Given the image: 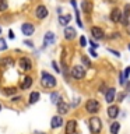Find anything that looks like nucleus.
I'll use <instances>...</instances> for the list:
<instances>
[{
  "instance_id": "1",
  "label": "nucleus",
  "mask_w": 130,
  "mask_h": 134,
  "mask_svg": "<svg viewBox=\"0 0 130 134\" xmlns=\"http://www.w3.org/2000/svg\"><path fill=\"white\" fill-rule=\"evenodd\" d=\"M41 84H42V87L50 90V88L56 87L57 82H56V78H55L50 73H48V71H42L41 73Z\"/></svg>"
},
{
  "instance_id": "2",
  "label": "nucleus",
  "mask_w": 130,
  "mask_h": 134,
  "mask_svg": "<svg viewBox=\"0 0 130 134\" xmlns=\"http://www.w3.org/2000/svg\"><path fill=\"white\" fill-rule=\"evenodd\" d=\"M90 130H91V133H94V134L101 133V130H102V123H101L99 117L92 116L90 119Z\"/></svg>"
},
{
  "instance_id": "3",
  "label": "nucleus",
  "mask_w": 130,
  "mask_h": 134,
  "mask_svg": "<svg viewBox=\"0 0 130 134\" xmlns=\"http://www.w3.org/2000/svg\"><path fill=\"white\" fill-rule=\"evenodd\" d=\"M101 109V105L96 99H88L85 102V110L90 113V115H95Z\"/></svg>"
},
{
  "instance_id": "4",
  "label": "nucleus",
  "mask_w": 130,
  "mask_h": 134,
  "mask_svg": "<svg viewBox=\"0 0 130 134\" xmlns=\"http://www.w3.org/2000/svg\"><path fill=\"white\" fill-rule=\"evenodd\" d=\"M84 75H85V70H84L83 66H73L71 67V77L74 80H83Z\"/></svg>"
},
{
  "instance_id": "5",
  "label": "nucleus",
  "mask_w": 130,
  "mask_h": 134,
  "mask_svg": "<svg viewBox=\"0 0 130 134\" xmlns=\"http://www.w3.org/2000/svg\"><path fill=\"white\" fill-rule=\"evenodd\" d=\"M48 15H49V11H48V8H46V6H44V4H39V6L35 8V17L38 20H44Z\"/></svg>"
},
{
  "instance_id": "6",
  "label": "nucleus",
  "mask_w": 130,
  "mask_h": 134,
  "mask_svg": "<svg viewBox=\"0 0 130 134\" xmlns=\"http://www.w3.org/2000/svg\"><path fill=\"white\" fill-rule=\"evenodd\" d=\"M21 32H23L25 36H31V35H34V32H35V27H34L31 23H24L21 25Z\"/></svg>"
},
{
  "instance_id": "7",
  "label": "nucleus",
  "mask_w": 130,
  "mask_h": 134,
  "mask_svg": "<svg viewBox=\"0 0 130 134\" xmlns=\"http://www.w3.org/2000/svg\"><path fill=\"white\" fill-rule=\"evenodd\" d=\"M18 64H20V69L23 71H29L32 69V63L28 57H21L18 60Z\"/></svg>"
},
{
  "instance_id": "8",
  "label": "nucleus",
  "mask_w": 130,
  "mask_h": 134,
  "mask_svg": "<svg viewBox=\"0 0 130 134\" xmlns=\"http://www.w3.org/2000/svg\"><path fill=\"white\" fill-rule=\"evenodd\" d=\"M55 41H56V35H55L52 31H48L44 36V48H46V46H49V45H53Z\"/></svg>"
},
{
  "instance_id": "9",
  "label": "nucleus",
  "mask_w": 130,
  "mask_h": 134,
  "mask_svg": "<svg viewBox=\"0 0 130 134\" xmlns=\"http://www.w3.org/2000/svg\"><path fill=\"white\" fill-rule=\"evenodd\" d=\"M122 17H123V13L119 8H113L111 11V21L112 23H122Z\"/></svg>"
},
{
  "instance_id": "10",
  "label": "nucleus",
  "mask_w": 130,
  "mask_h": 134,
  "mask_svg": "<svg viewBox=\"0 0 130 134\" xmlns=\"http://www.w3.org/2000/svg\"><path fill=\"white\" fill-rule=\"evenodd\" d=\"M13 66H14V59L13 57L6 56V57L0 59V67H3V69H11Z\"/></svg>"
},
{
  "instance_id": "11",
  "label": "nucleus",
  "mask_w": 130,
  "mask_h": 134,
  "mask_svg": "<svg viewBox=\"0 0 130 134\" xmlns=\"http://www.w3.org/2000/svg\"><path fill=\"white\" fill-rule=\"evenodd\" d=\"M32 77L31 75H25V77H23V80H21V84H20V88L21 90H28L29 87L32 85Z\"/></svg>"
},
{
  "instance_id": "12",
  "label": "nucleus",
  "mask_w": 130,
  "mask_h": 134,
  "mask_svg": "<svg viewBox=\"0 0 130 134\" xmlns=\"http://www.w3.org/2000/svg\"><path fill=\"white\" fill-rule=\"evenodd\" d=\"M75 129H77V121L74 119H71L66 123V134H74Z\"/></svg>"
},
{
  "instance_id": "13",
  "label": "nucleus",
  "mask_w": 130,
  "mask_h": 134,
  "mask_svg": "<svg viewBox=\"0 0 130 134\" xmlns=\"http://www.w3.org/2000/svg\"><path fill=\"white\" fill-rule=\"evenodd\" d=\"M75 36H77V32H75V29L73 27H66L64 28V38L67 41H73Z\"/></svg>"
},
{
  "instance_id": "14",
  "label": "nucleus",
  "mask_w": 130,
  "mask_h": 134,
  "mask_svg": "<svg viewBox=\"0 0 130 134\" xmlns=\"http://www.w3.org/2000/svg\"><path fill=\"white\" fill-rule=\"evenodd\" d=\"M63 123H64V121H63V119H62L60 115L53 116L52 120H50V127H52V129H59V127H62Z\"/></svg>"
},
{
  "instance_id": "15",
  "label": "nucleus",
  "mask_w": 130,
  "mask_h": 134,
  "mask_svg": "<svg viewBox=\"0 0 130 134\" xmlns=\"http://www.w3.org/2000/svg\"><path fill=\"white\" fill-rule=\"evenodd\" d=\"M115 96H116L115 88H109V90H106V92H105V100H106V103H112L113 100H115Z\"/></svg>"
},
{
  "instance_id": "16",
  "label": "nucleus",
  "mask_w": 130,
  "mask_h": 134,
  "mask_svg": "<svg viewBox=\"0 0 130 134\" xmlns=\"http://www.w3.org/2000/svg\"><path fill=\"white\" fill-rule=\"evenodd\" d=\"M69 109H70V106H69V103H66L64 100H62V102H59L57 103V112H59V115H66V113H69Z\"/></svg>"
},
{
  "instance_id": "17",
  "label": "nucleus",
  "mask_w": 130,
  "mask_h": 134,
  "mask_svg": "<svg viewBox=\"0 0 130 134\" xmlns=\"http://www.w3.org/2000/svg\"><path fill=\"white\" fill-rule=\"evenodd\" d=\"M91 35L95 38V39H102V38L105 36L104 35V29L99 28V27H92L91 28Z\"/></svg>"
},
{
  "instance_id": "18",
  "label": "nucleus",
  "mask_w": 130,
  "mask_h": 134,
  "mask_svg": "<svg viewBox=\"0 0 130 134\" xmlns=\"http://www.w3.org/2000/svg\"><path fill=\"white\" fill-rule=\"evenodd\" d=\"M106 112H108V116L111 117V119H116L117 115H119V108H117L116 105H111Z\"/></svg>"
},
{
  "instance_id": "19",
  "label": "nucleus",
  "mask_w": 130,
  "mask_h": 134,
  "mask_svg": "<svg viewBox=\"0 0 130 134\" xmlns=\"http://www.w3.org/2000/svg\"><path fill=\"white\" fill-rule=\"evenodd\" d=\"M123 13V17H122V24L127 25L129 24V15H130V4H126L124 6V11Z\"/></svg>"
},
{
  "instance_id": "20",
  "label": "nucleus",
  "mask_w": 130,
  "mask_h": 134,
  "mask_svg": "<svg viewBox=\"0 0 130 134\" xmlns=\"http://www.w3.org/2000/svg\"><path fill=\"white\" fill-rule=\"evenodd\" d=\"M81 8H83L84 13L90 14V13L92 11V3L90 2V0H83L81 2Z\"/></svg>"
},
{
  "instance_id": "21",
  "label": "nucleus",
  "mask_w": 130,
  "mask_h": 134,
  "mask_svg": "<svg viewBox=\"0 0 130 134\" xmlns=\"http://www.w3.org/2000/svg\"><path fill=\"white\" fill-rule=\"evenodd\" d=\"M39 98H41V94L38 91H34V92H31L29 94V105H34V103H36L38 100H39Z\"/></svg>"
},
{
  "instance_id": "22",
  "label": "nucleus",
  "mask_w": 130,
  "mask_h": 134,
  "mask_svg": "<svg viewBox=\"0 0 130 134\" xmlns=\"http://www.w3.org/2000/svg\"><path fill=\"white\" fill-rule=\"evenodd\" d=\"M71 20V15L70 14H66V15H59V24L63 25V27H67V24L70 23Z\"/></svg>"
},
{
  "instance_id": "23",
  "label": "nucleus",
  "mask_w": 130,
  "mask_h": 134,
  "mask_svg": "<svg viewBox=\"0 0 130 134\" xmlns=\"http://www.w3.org/2000/svg\"><path fill=\"white\" fill-rule=\"evenodd\" d=\"M50 102L55 103V105H57L59 102H62L60 94H59V92H52V94H50Z\"/></svg>"
},
{
  "instance_id": "24",
  "label": "nucleus",
  "mask_w": 130,
  "mask_h": 134,
  "mask_svg": "<svg viewBox=\"0 0 130 134\" xmlns=\"http://www.w3.org/2000/svg\"><path fill=\"white\" fill-rule=\"evenodd\" d=\"M111 134H119L120 131V123H117V121H113V123L111 124Z\"/></svg>"
},
{
  "instance_id": "25",
  "label": "nucleus",
  "mask_w": 130,
  "mask_h": 134,
  "mask_svg": "<svg viewBox=\"0 0 130 134\" xmlns=\"http://www.w3.org/2000/svg\"><path fill=\"white\" fill-rule=\"evenodd\" d=\"M3 94L6 95V96H13V95L17 94V88H14V87H11V88H4V90H3Z\"/></svg>"
},
{
  "instance_id": "26",
  "label": "nucleus",
  "mask_w": 130,
  "mask_h": 134,
  "mask_svg": "<svg viewBox=\"0 0 130 134\" xmlns=\"http://www.w3.org/2000/svg\"><path fill=\"white\" fill-rule=\"evenodd\" d=\"M8 8V4H7V0H0V13L6 11Z\"/></svg>"
},
{
  "instance_id": "27",
  "label": "nucleus",
  "mask_w": 130,
  "mask_h": 134,
  "mask_svg": "<svg viewBox=\"0 0 130 134\" xmlns=\"http://www.w3.org/2000/svg\"><path fill=\"white\" fill-rule=\"evenodd\" d=\"M4 50H7V43L3 38H0V52H4Z\"/></svg>"
},
{
  "instance_id": "28",
  "label": "nucleus",
  "mask_w": 130,
  "mask_h": 134,
  "mask_svg": "<svg viewBox=\"0 0 130 134\" xmlns=\"http://www.w3.org/2000/svg\"><path fill=\"white\" fill-rule=\"evenodd\" d=\"M81 62L84 63L85 67H91V62H90V59H88L87 56H81Z\"/></svg>"
},
{
  "instance_id": "29",
  "label": "nucleus",
  "mask_w": 130,
  "mask_h": 134,
  "mask_svg": "<svg viewBox=\"0 0 130 134\" xmlns=\"http://www.w3.org/2000/svg\"><path fill=\"white\" fill-rule=\"evenodd\" d=\"M52 67H53V70L55 71H56V73H60V67H59V64H57V63L56 62H52Z\"/></svg>"
},
{
  "instance_id": "30",
  "label": "nucleus",
  "mask_w": 130,
  "mask_h": 134,
  "mask_svg": "<svg viewBox=\"0 0 130 134\" xmlns=\"http://www.w3.org/2000/svg\"><path fill=\"white\" fill-rule=\"evenodd\" d=\"M80 46H87V39H85V36H81L80 38Z\"/></svg>"
},
{
  "instance_id": "31",
  "label": "nucleus",
  "mask_w": 130,
  "mask_h": 134,
  "mask_svg": "<svg viewBox=\"0 0 130 134\" xmlns=\"http://www.w3.org/2000/svg\"><path fill=\"white\" fill-rule=\"evenodd\" d=\"M123 75H124V78H126V80H127V78L130 77V66H129V67H126V70H124Z\"/></svg>"
},
{
  "instance_id": "32",
  "label": "nucleus",
  "mask_w": 130,
  "mask_h": 134,
  "mask_svg": "<svg viewBox=\"0 0 130 134\" xmlns=\"http://www.w3.org/2000/svg\"><path fill=\"white\" fill-rule=\"evenodd\" d=\"M119 82L123 85V84L126 82V78H124V75H123V73H120V75H119Z\"/></svg>"
},
{
  "instance_id": "33",
  "label": "nucleus",
  "mask_w": 130,
  "mask_h": 134,
  "mask_svg": "<svg viewBox=\"0 0 130 134\" xmlns=\"http://www.w3.org/2000/svg\"><path fill=\"white\" fill-rule=\"evenodd\" d=\"M124 96H126V94H119V95H117V100H119V102H122V100L124 99Z\"/></svg>"
},
{
  "instance_id": "34",
  "label": "nucleus",
  "mask_w": 130,
  "mask_h": 134,
  "mask_svg": "<svg viewBox=\"0 0 130 134\" xmlns=\"http://www.w3.org/2000/svg\"><path fill=\"white\" fill-rule=\"evenodd\" d=\"M24 45H27L28 48H34V43H32L31 41H25V42H24Z\"/></svg>"
},
{
  "instance_id": "35",
  "label": "nucleus",
  "mask_w": 130,
  "mask_h": 134,
  "mask_svg": "<svg viewBox=\"0 0 130 134\" xmlns=\"http://www.w3.org/2000/svg\"><path fill=\"white\" fill-rule=\"evenodd\" d=\"M90 54H91L92 57H98V53H96L94 49H91V50H90Z\"/></svg>"
},
{
  "instance_id": "36",
  "label": "nucleus",
  "mask_w": 130,
  "mask_h": 134,
  "mask_svg": "<svg viewBox=\"0 0 130 134\" xmlns=\"http://www.w3.org/2000/svg\"><path fill=\"white\" fill-rule=\"evenodd\" d=\"M90 45L92 46V49H96V48H98V46H99L98 43H95V42H94V41H90Z\"/></svg>"
},
{
  "instance_id": "37",
  "label": "nucleus",
  "mask_w": 130,
  "mask_h": 134,
  "mask_svg": "<svg viewBox=\"0 0 130 134\" xmlns=\"http://www.w3.org/2000/svg\"><path fill=\"white\" fill-rule=\"evenodd\" d=\"M8 38H10V39H14V38H15V35H14V32H13L11 29H10V31H8Z\"/></svg>"
},
{
  "instance_id": "38",
  "label": "nucleus",
  "mask_w": 130,
  "mask_h": 134,
  "mask_svg": "<svg viewBox=\"0 0 130 134\" xmlns=\"http://www.w3.org/2000/svg\"><path fill=\"white\" fill-rule=\"evenodd\" d=\"M109 52H111V53H113V54H115V56H117V57H120V53H119V52H116V50H112V49H109Z\"/></svg>"
},
{
  "instance_id": "39",
  "label": "nucleus",
  "mask_w": 130,
  "mask_h": 134,
  "mask_svg": "<svg viewBox=\"0 0 130 134\" xmlns=\"http://www.w3.org/2000/svg\"><path fill=\"white\" fill-rule=\"evenodd\" d=\"M20 99H21L20 96H14V98H11V100H13V102H18Z\"/></svg>"
},
{
  "instance_id": "40",
  "label": "nucleus",
  "mask_w": 130,
  "mask_h": 134,
  "mask_svg": "<svg viewBox=\"0 0 130 134\" xmlns=\"http://www.w3.org/2000/svg\"><path fill=\"white\" fill-rule=\"evenodd\" d=\"M126 91L130 92V81H127V84H126Z\"/></svg>"
},
{
  "instance_id": "41",
  "label": "nucleus",
  "mask_w": 130,
  "mask_h": 134,
  "mask_svg": "<svg viewBox=\"0 0 130 134\" xmlns=\"http://www.w3.org/2000/svg\"><path fill=\"white\" fill-rule=\"evenodd\" d=\"M126 31H127V34L130 35V23H129L127 25H126Z\"/></svg>"
},
{
  "instance_id": "42",
  "label": "nucleus",
  "mask_w": 130,
  "mask_h": 134,
  "mask_svg": "<svg viewBox=\"0 0 130 134\" xmlns=\"http://www.w3.org/2000/svg\"><path fill=\"white\" fill-rule=\"evenodd\" d=\"M108 2H109V3H116L117 0H108Z\"/></svg>"
},
{
  "instance_id": "43",
  "label": "nucleus",
  "mask_w": 130,
  "mask_h": 134,
  "mask_svg": "<svg viewBox=\"0 0 130 134\" xmlns=\"http://www.w3.org/2000/svg\"><path fill=\"white\" fill-rule=\"evenodd\" d=\"M34 134H45V133H41V131H38V133H34Z\"/></svg>"
},
{
  "instance_id": "44",
  "label": "nucleus",
  "mask_w": 130,
  "mask_h": 134,
  "mask_svg": "<svg viewBox=\"0 0 130 134\" xmlns=\"http://www.w3.org/2000/svg\"><path fill=\"white\" fill-rule=\"evenodd\" d=\"M2 109H3V106H2V103H0V112H2Z\"/></svg>"
},
{
  "instance_id": "45",
  "label": "nucleus",
  "mask_w": 130,
  "mask_h": 134,
  "mask_svg": "<svg viewBox=\"0 0 130 134\" xmlns=\"http://www.w3.org/2000/svg\"><path fill=\"white\" fill-rule=\"evenodd\" d=\"M127 48H129V50H130V43H129V46H127Z\"/></svg>"
},
{
  "instance_id": "46",
  "label": "nucleus",
  "mask_w": 130,
  "mask_h": 134,
  "mask_svg": "<svg viewBox=\"0 0 130 134\" xmlns=\"http://www.w3.org/2000/svg\"><path fill=\"white\" fill-rule=\"evenodd\" d=\"M0 34H2V27H0Z\"/></svg>"
}]
</instances>
